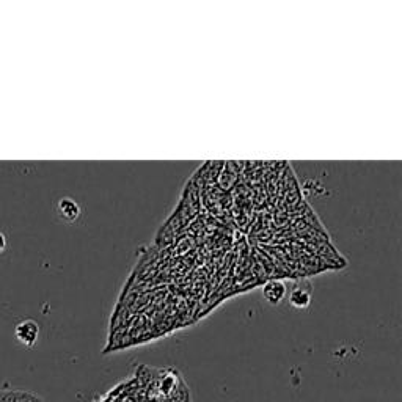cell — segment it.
<instances>
[{"instance_id":"5","label":"cell","mask_w":402,"mask_h":402,"mask_svg":"<svg viewBox=\"0 0 402 402\" xmlns=\"http://www.w3.org/2000/svg\"><path fill=\"white\" fill-rule=\"evenodd\" d=\"M7 248V237L0 233V251H4Z\"/></svg>"},{"instance_id":"1","label":"cell","mask_w":402,"mask_h":402,"mask_svg":"<svg viewBox=\"0 0 402 402\" xmlns=\"http://www.w3.org/2000/svg\"><path fill=\"white\" fill-rule=\"evenodd\" d=\"M14 333L21 344L27 346V347H33L39 336V325H38V322H35L32 319H25L16 325Z\"/></svg>"},{"instance_id":"2","label":"cell","mask_w":402,"mask_h":402,"mask_svg":"<svg viewBox=\"0 0 402 402\" xmlns=\"http://www.w3.org/2000/svg\"><path fill=\"white\" fill-rule=\"evenodd\" d=\"M263 297L269 302L270 305H278L288 297V288L283 280H267L263 285Z\"/></svg>"},{"instance_id":"4","label":"cell","mask_w":402,"mask_h":402,"mask_svg":"<svg viewBox=\"0 0 402 402\" xmlns=\"http://www.w3.org/2000/svg\"><path fill=\"white\" fill-rule=\"evenodd\" d=\"M311 304V291L304 286H295L289 294V305L297 310H305Z\"/></svg>"},{"instance_id":"3","label":"cell","mask_w":402,"mask_h":402,"mask_svg":"<svg viewBox=\"0 0 402 402\" xmlns=\"http://www.w3.org/2000/svg\"><path fill=\"white\" fill-rule=\"evenodd\" d=\"M57 212L62 220L72 223L81 217V206L71 198H62L57 203Z\"/></svg>"}]
</instances>
